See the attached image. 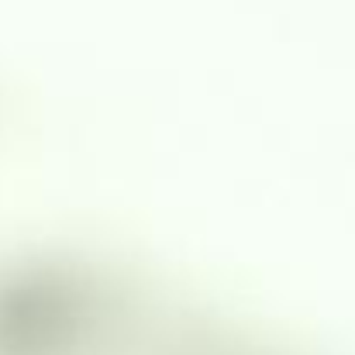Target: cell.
I'll use <instances>...</instances> for the list:
<instances>
[{"mask_svg": "<svg viewBox=\"0 0 355 355\" xmlns=\"http://www.w3.org/2000/svg\"><path fill=\"white\" fill-rule=\"evenodd\" d=\"M0 355H276L162 290L87 259L0 269Z\"/></svg>", "mask_w": 355, "mask_h": 355, "instance_id": "1", "label": "cell"}]
</instances>
